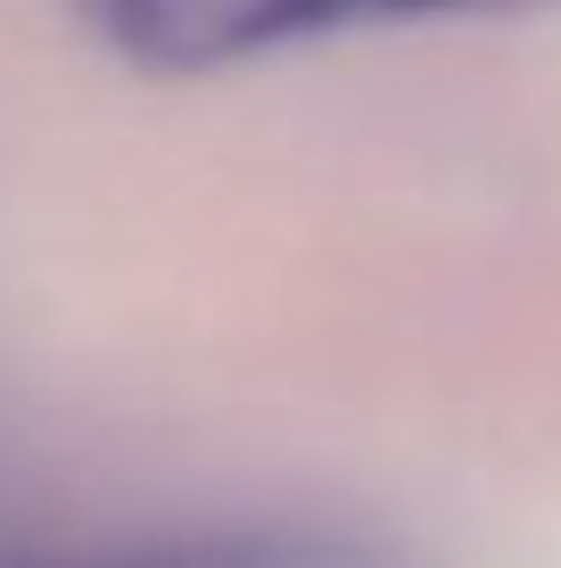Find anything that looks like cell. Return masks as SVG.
<instances>
[{"label":"cell","mask_w":561,"mask_h":568,"mask_svg":"<svg viewBox=\"0 0 561 568\" xmlns=\"http://www.w3.org/2000/svg\"><path fill=\"white\" fill-rule=\"evenodd\" d=\"M67 9L124 67L216 74L363 26H504V17H545L561 0H67Z\"/></svg>","instance_id":"obj_1"},{"label":"cell","mask_w":561,"mask_h":568,"mask_svg":"<svg viewBox=\"0 0 561 568\" xmlns=\"http://www.w3.org/2000/svg\"><path fill=\"white\" fill-rule=\"evenodd\" d=\"M83 568H404V560L372 536H339V527H216V536L149 544V552H116Z\"/></svg>","instance_id":"obj_2"}]
</instances>
